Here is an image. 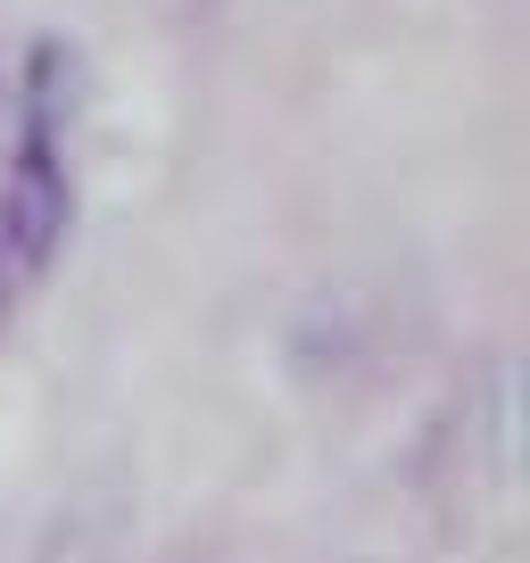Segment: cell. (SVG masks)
<instances>
[{
  "label": "cell",
  "instance_id": "cell-1",
  "mask_svg": "<svg viewBox=\"0 0 530 563\" xmlns=\"http://www.w3.org/2000/svg\"><path fill=\"white\" fill-rule=\"evenodd\" d=\"M58 224H67V183H58V166L42 158V141H34L25 166H18V183L0 191V232H9L18 257H42V249L58 241Z\"/></svg>",
  "mask_w": 530,
  "mask_h": 563
}]
</instances>
